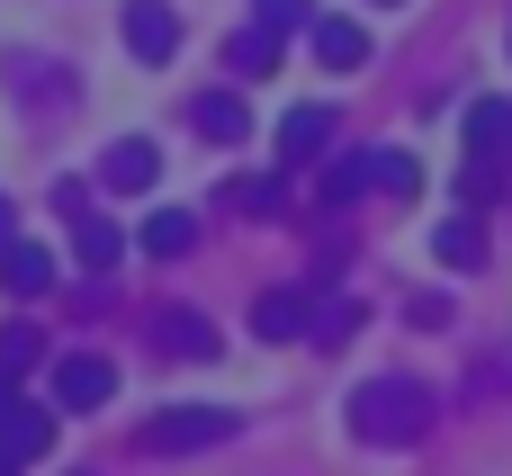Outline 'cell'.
<instances>
[{"instance_id": "obj_1", "label": "cell", "mask_w": 512, "mask_h": 476, "mask_svg": "<svg viewBox=\"0 0 512 476\" xmlns=\"http://www.w3.org/2000/svg\"><path fill=\"white\" fill-rule=\"evenodd\" d=\"M351 432L378 441V450H414V441L432 432V387H423V378H369V387L351 396Z\"/></svg>"}, {"instance_id": "obj_2", "label": "cell", "mask_w": 512, "mask_h": 476, "mask_svg": "<svg viewBox=\"0 0 512 476\" xmlns=\"http://www.w3.org/2000/svg\"><path fill=\"white\" fill-rule=\"evenodd\" d=\"M234 432V414L225 405H171V414H153L144 423V450H216Z\"/></svg>"}, {"instance_id": "obj_3", "label": "cell", "mask_w": 512, "mask_h": 476, "mask_svg": "<svg viewBox=\"0 0 512 476\" xmlns=\"http://www.w3.org/2000/svg\"><path fill=\"white\" fill-rule=\"evenodd\" d=\"M108 396H117V369H108L99 351H63V360H54V405H63V414H99Z\"/></svg>"}, {"instance_id": "obj_4", "label": "cell", "mask_w": 512, "mask_h": 476, "mask_svg": "<svg viewBox=\"0 0 512 476\" xmlns=\"http://www.w3.org/2000/svg\"><path fill=\"white\" fill-rule=\"evenodd\" d=\"M126 54H135V63H171V54H180L171 0H126Z\"/></svg>"}, {"instance_id": "obj_5", "label": "cell", "mask_w": 512, "mask_h": 476, "mask_svg": "<svg viewBox=\"0 0 512 476\" xmlns=\"http://www.w3.org/2000/svg\"><path fill=\"white\" fill-rule=\"evenodd\" d=\"M333 135H342L333 108H288V117H279V162H324Z\"/></svg>"}, {"instance_id": "obj_6", "label": "cell", "mask_w": 512, "mask_h": 476, "mask_svg": "<svg viewBox=\"0 0 512 476\" xmlns=\"http://www.w3.org/2000/svg\"><path fill=\"white\" fill-rule=\"evenodd\" d=\"M306 324H315V297H306V288H261V297H252V333H261V342H297Z\"/></svg>"}, {"instance_id": "obj_7", "label": "cell", "mask_w": 512, "mask_h": 476, "mask_svg": "<svg viewBox=\"0 0 512 476\" xmlns=\"http://www.w3.org/2000/svg\"><path fill=\"white\" fill-rule=\"evenodd\" d=\"M306 45H315L324 72H360V63H369V27H360V18H315Z\"/></svg>"}, {"instance_id": "obj_8", "label": "cell", "mask_w": 512, "mask_h": 476, "mask_svg": "<svg viewBox=\"0 0 512 476\" xmlns=\"http://www.w3.org/2000/svg\"><path fill=\"white\" fill-rule=\"evenodd\" d=\"M162 180V153L144 144V135H126V144H108V162H99V189H117V198H135V189H153Z\"/></svg>"}, {"instance_id": "obj_9", "label": "cell", "mask_w": 512, "mask_h": 476, "mask_svg": "<svg viewBox=\"0 0 512 476\" xmlns=\"http://www.w3.org/2000/svg\"><path fill=\"white\" fill-rule=\"evenodd\" d=\"M504 153H512V99H477L468 108V162L504 171Z\"/></svg>"}, {"instance_id": "obj_10", "label": "cell", "mask_w": 512, "mask_h": 476, "mask_svg": "<svg viewBox=\"0 0 512 476\" xmlns=\"http://www.w3.org/2000/svg\"><path fill=\"white\" fill-rule=\"evenodd\" d=\"M189 126L216 135V144H252V108H243L234 90H198V99H189Z\"/></svg>"}, {"instance_id": "obj_11", "label": "cell", "mask_w": 512, "mask_h": 476, "mask_svg": "<svg viewBox=\"0 0 512 476\" xmlns=\"http://www.w3.org/2000/svg\"><path fill=\"white\" fill-rule=\"evenodd\" d=\"M0 288L9 297H45L54 288V252L45 243H0Z\"/></svg>"}, {"instance_id": "obj_12", "label": "cell", "mask_w": 512, "mask_h": 476, "mask_svg": "<svg viewBox=\"0 0 512 476\" xmlns=\"http://www.w3.org/2000/svg\"><path fill=\"white\" fill-rule=\"evenodd\" d=\"M153 342H162L171 360H216V324H207V315H189V306L153 315Z\"/></svg>"}, {"instance_id": "obj_13", "label": "cell", "mask_w": 512, "mask_h": 476, "mask_svg": "<svg viewBox=\"0 0 512 476\" xmlns=\"http://www.w3.org/2000/svg\"><path fill=\"white\" fill-rule=\"evenodd\" d=\"M45 441H54V414H45V405H9V414H0V459H9V468L36 459Z\"/></svg>"}, {"instance_id": "obj_14", "label": "cell", "mask_w": 512, "mask_h": 476, "mask_svg": "<svg viewBox=\"0 0 512 476\" xmlns=\"http://www.w3.org/2000/svg\"><path fill=\"white\" fill-rule=\"evenodd\" d=\"M72 252H81V270H90V279H108V270H117V252H126V234H117L108 216H72Z\"/></svg>"}, {"instance_id": "obj_15", "label": "cell", "mask_w": 512, "mask_h": 476, "mask_svg": "<svg viewBox=\"0 0 512 476\" xmlns=\"http://www.w3.org/2000/svg\"><path fill=\"white\" fill-rule=\"evenodd\" d=\"M189 243H198V216H189V207H162V216L144 225V252H153V261H180Z\"/></svg>"}, {"instance_id": "obj_16", "label": "cell", "mask_w": 512, "mask_h": 476, "mask_svg": "<svg viewBox=\"0 0 512 476\" xmlns=\"http://www.w3.org/2000/svg\"><path fill=\"white\" fill-rule=\"evenodd\" d=\"M432 252H441L450 270H477V261H486V225H477V216H450V225L432 234Z\"/></svg>"}, {"instance_id": "obj_17", "label": "cell", "mask_w": 512, "mask_h": 476, "mask_svg": "<svg viewBox=\"0 0 512 476\" xmlns=\"http://www.w3.org/2000/svg\"><path fill=\"white\" fill-rule=\"evenodd\" d=\"M369 189L414 198V189H423V162H414V153H369Z\"/></svg>"}, {"instance_id": "obj_18", "label": "cell", "mask_w": 512, "mask_h": 476, "mask_svg": "<svg viewBox=\"0 0 512 476\" xmlns=\"http://www.w3.org/2000/svg\"><path fill=\"white\" fill-rule=\"evenodd\" d=\"M36 360H45V333H36V324H9V333H0V378H27Z\"/></svg>"}, {"instance_id": "obj_19", "label": "cell", "mask_w": 512, "mask_h": 476, "mask_svg": "<svg viewBox=\"0 0 512 476\" xmlns=\"http://www.w3.org/2000/svg\"><path fill=\"white\" fill-rule=\"evenodd\" d=\"M270 63H279V36H270V27H243V36H234V72H243V81H261Z\"/></svg>"}, {"instance_id": "obj_20", "label": "cell", "mask_w": 512, "mask_h": 476, "mask_svg": "<svg viewBox=\"0 0 512 476\" xmlns=\"http://www.w3.org/2000/svg\"><path fill=\"white\" fill-rule=\"evenodd\" d=\"M360 189H369V153H342V162L324 171V207H351Z\"/></svg>"}, {"instance_id": "obj_21", "label": "cell", "mask_w": 512, "mask_h": 476, "mask_svg": "<svg viewBox=\"0 0 512 476\" xmlns=\"http://www.w3.org/2000/svg\"><path fill=\"white\" fill-rule=\"evenodd\" d=\"M234 207H252V216H279V207H288V189H279V180H243V189H234Z\"/></svg>"}, {"instance_id": "obj_22", "label": "cell", "mask_w": 512, "mask_h": 476, "mask_svg": "<svg viewBox=\"0 0 512 476\" xmlns=\"http://www.w3.org/2000/svg\"><path fill=\"white\" fill-rule=\"evenodd\" d=\"M297 18H306V0H261V18H252V27H270V36H288Z\"/></svg>"}, {"instance_id": "obj_23", "label": "cell", "mask_w": 512, "mask_h": 476, "mask_svg": "<svg viewBox=\"0 0 512 476\" xmlns=\"http://www.w3.org/2000/svg\"><path fill=\"white\" fill-rule=\"evenodd\" d=\"M477 396H512V351H495V360L477 369Z\"/></svg>"}, {"instance_id": "obj_24", "label": "cell", "mask_w": 512, "mask_h": 476, "mask_svg": "<svg viewBox=\"0 0 512 476\" xmlns=\"http://www.w3.org/2000/svg\"><path fill=\"white\" fill-rule=\"evenodd\" d=\"M0 243H18V207L9 198H0Z\"/></svg>"}, {"instance_id": "obj_25", "label": "cell", "mask_w": 512, "mask_h": 476, "mask_svg": "<svg viewBox=\"0 0 512 476\" xmlns=\"http://www.w3.org/2000/svg\"><path fill=\"white\" fill-rule=\"evenodd\" d=\"M9 405H18V378H0V414H9Z\"/></svg>"}, {"instance_id": "obj_26", "label": "cell", "mask_w": 512, "mask_h": 476, "mask_svg": "<svg viewBox=\"0 0 512 476\" xmlns=\"http://www.w3.org/2000/svg\"><path fill=\"white\" fill-rule=\"evenodd\" d=\"M0 476H18V468H9V459H0Z\"/></svg>"}]
</instances>
